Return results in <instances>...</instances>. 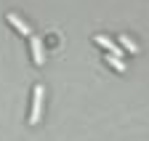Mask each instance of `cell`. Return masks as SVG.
Wrapping results in <instances>:
<instances>
[{"mask_svg":"<svg viewBox=\"0 0 149 141\" xmlns=\"http://www.w3.org/2000/svg\"><path fill=\"white\" fill-rule=\"evenodd\" d=\"M107 61H109L112 67H115V69H117V72H125V64H123V61H120V59H117L115 53H107Z\"/></svg>","mask_w":149,"mask_h":141,"instance_id":"8992f818","label":"cell"},{"mask_svg":"<svg viewBox=\"0 0 149 141\" xmlns=\"http://www.w3.org/2000/svg\"><path fill=\"white\" fill-rule=\"evenodd\" d=\"M29 45H32V61L37 67L45 64V51H43V40L40 38H29Z\"/></svg>","mask_w":149,"mask_h":141,"instance_id":"7a4b0ae2","label":"cell"},{"mask_svg":"<svg viewBox=\"0 0 149 141\" xmlns=\"http://www.w3.org/2000/svg\"><path fill=\"white\" fill-rule=\"evenodd\" d=\"M96 43H99L101 48H107V51H112V53H115L117 59H120V56L125 53V51H123V48H120V45H117L115 40H109V38H107V35H96Z\"/></svg>","mask_w":149,"mask_h":141,"instance_id":"3957f363","label":"cell"},{"mask_svg":"<svg viewBox=\"0 0 149 141\" xmlns=\"http://www.w3.org/2000/svg\"><path fill=\"white\" fill-rule=\"evenodd\" d=\"M120 43H123V48H125V51H130V53H136V51H139V45L130 40L128 35H120Z\"/></svg>","mask_w":149,"mask_h":141,"instance_id":"5b68a950","label":"cell"},{"mask_svg":"<svg viewBox=\"0 0 149 141\" xmlns=\"http://www.w3.org/2000/svg\"><path fill=\"white\" fill-rule=\"evenodd\" d=\"M43 85H35L32 91V112H29V125H35L37 120H40V112H43Z\"/></svg>","mask_w":149,"mask_h":141,"instance_id":"6da1fadb","label":"cell"},{"mask_svg":"<svg viewBox=\"0 0 149 141\" xmlns=\"http://www.w3.org/2000/svg\"><path fill=\"white\" fill-rule=\"evenodd\" d=\"M6 22H8V24H13V27H16V32L22 35V38H29V27H27L22 19H19L16 13H8V16H6Z\"/></svg>","mask_w":149,"mask_h":141,"instance_id":"277c9868","label":"cell"}]
</instances>
